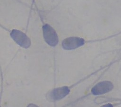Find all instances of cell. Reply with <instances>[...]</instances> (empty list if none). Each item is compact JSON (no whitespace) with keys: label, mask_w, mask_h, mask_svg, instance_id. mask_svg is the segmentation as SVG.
I'll use <instances>...</instances> for the list:
<instances>
[{"label":"cell","mask_w":121,"mask_h":107,"mask_svg":"<svg viewBox=\"0 0 121 107\" xmlns=\"http://www.w3.org/2000/svg\"><path fill=\"white\" fill-rule=\"evenodd\" d=\"M43 36L46 42L51 46L55 47L59 42L58 36L55 30L49 24L43 26Z\"/></svg>","instance_id":"1"},{"label":"cell","mask_w":121,"mask_h":107,"mask_svg":"<svg viewBox=\"0 0 121 107\" xmlns=\"http://www.w3.org/2000/svg\"><path fill=\"white\" fill-rule=\"evenodd\" d=\"M10 35L13 40L21 47L27 49L31 46L30 39L22 31L13 29L11 32Z\"/></svg>","instance_id":"2"},{"label":"cell","mask_w":121,"mask_h":107,"mask_svg":"<svg viewBox=\"0 0 121 107\" xmlns=\"http://www.w3.org/2000/svg\"><path fill=\"white\" fill-rule=\"evenodd\" d=\"M85 40L78 37H70L65 39L62 42V48L66 50H72L84 45Z\"/></svg>","instance_id":"3"},{"label":"cell","mask_w":121,"mask_h":107,"mask_svg":"<svg viewBox=\"0 0 121 107\" xmlns=\"http://www.w3.org/2000/svg\"><path fill=\"white\" fill-rule=\"evenodd\" d=\"M69 92L70 89L68 86L58 87L50 91L47 95V97L52 101L59 100L65 98Z\"/></svg>","instance_id":"4"},{"label":"cell","mask_w":121,"mask_h":107,"mask_svg":"<svg viewBox=\"0 0 121 107\" xmlns=\"http://www.w3.org/2000/svg\"><path fill=\"white\" fill-rule=\"evenodd\" d=\"M113 88V84L110 81H104L95 85L91 90V92L94 95H102L110 91Z\"/></svg>","instance_id":"5"},{"label":"cell","mask_w":121,"mask_h":107,"mask_svg":"<svg viewBox=\"0 0 121 107\" xmlns=\"http://www.w3.org/2000/svg\"><path fill=\"white\" fill-rule=\"evenodd\" d=\"M100 107H113V106H112V104H110V103H108V104H105L104 105H103L102 106H101Z\"/></svg>","instance_id":"6"},{"label":"cell","mask_w":121,"mask_h":107,"mask_svg":"<svg viewBox=\"0 0 121 107\" xmlns=\"http://www.w3.org/2000/svg\"><path fill=\"white\" fill-rule=\"evenodd\" d=\"M27 107H39L38 106L34 104H29Z\"/></svg>","instance_id":"7"},{"label":"cell","mask_w":121,"mask_h":107,"mask_svg":"<svg viewBox=\"0 0 121 107\" xmlns=\"http://www.w3.org/2000/svg\"></svg>","instance_id":"8"}]
</instances>
